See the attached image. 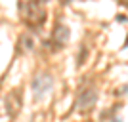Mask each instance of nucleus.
<instances>
[{
	"mask_svg": "<svg viewBox=\"0 0 128 122\" xmlns=\"http://www.w3.org/2000/svg\"><path fill=\"white\" fill-rule=\"evenodd\" d=\"M29 2H38V4H44V2H48V0H29Z\"/></svg>",
	"mask_w": 128,
	"mask_h": 122,
	"instance_id": "obj_6",
	"label": "nucleus"
},
{
	"mask_svg": "<svg viewBox=\"0 0 128 122\" xmlns=\"http://www.w3.org/2000/svg\"><path fill=\"white\" fill-rule=\"evenodd\" d=\"M96 99H98V92L94 88H88V90H82L80 92L78 99H76V107H78V111H90L92 107L96 105Z\"/></svg>",
	"mask_w": 128,
	"mask_h": 122,
	"instance_id": "obj_2",
	"label": "nucleus"
},
{
	"mask_svg": "<svg viewBox=\"0 0 128 122\" xmlns=\"http://www.w3.org/2000/svg\"><path fill=\"white\" fill-rule=\"evenodd\" d=\"M52 84H54L52 76H48V74H38L36 78L32 80V90H34V96H36V97H42L46 92H50Z\"/></svg>",
	"mask_w": 128,
	"mask_h": 122,
	"instance_id": "obj_3",
	"label": "nucleus"
},
{
	"mask_svg": "<svg viewBox=\"0 0 128 122\" xmlns=\"http://www.w3.org/2000/svg\"><path fill=\"white\" fill-rule=\"evenodd\" d=\"M6 107H8V111H10L12 117L19 111V107H21V99H19V94H17V92H12L10 96H8V99H6Z\"/></svg>",
	"mask_w": 128,
	"mask_h": 122,
	"instance_id": "obj_5",
	"label": "nucleus"
},
{
	"mask_svg": "<svg viewBox=\"0 0 128 122\" xmlns=\"http://www.w3.org/2000/svg\"><path fill=\"white\" fill-rule=\"evenodd\" d=\"M67 40H69V29L65 25H59L58 29L54 31V44H56L58 48H63Z\"/></svg>",
	"mask_w": 128,
	"mask_h": 122,
	"instance_id": "obj_4",
	"label": "nucleus"
},
{
	"mask_svg": "<svg viewBox=\"0 0 128 122\" xmlns=\"http://www.w3.org/2000/svg\"><path fill=\"white\" fill-rule=\"evenodd\" d=\"M21 13H23L21 17L32 27H40L46 21V11H44L42 4H38V2H29L27 0L21 6Z\"/></svg>",
	"mask_w": 128,
	"mask_h": 122,
	"instance_id": "obj_1",
	"label": "nucleus"
}]
</instances>
